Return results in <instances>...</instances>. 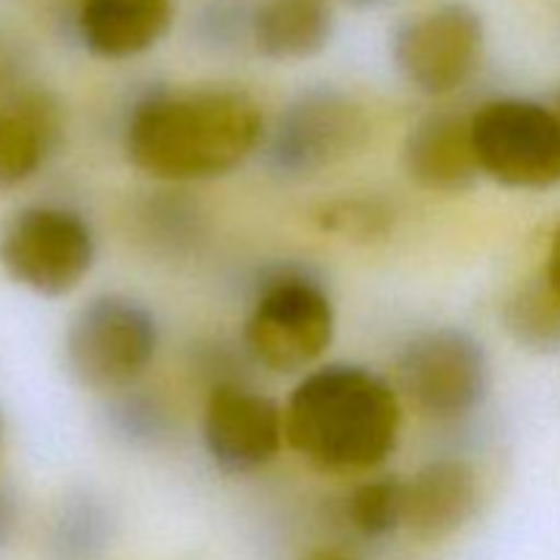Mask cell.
<instances>
[{
  "label": "cell",
  "mask_w": 560,
  "mask_h": 560,
  "mask_svg": "<svg viewBox=\"0 0 560 560\" xmlns=\"http://www.w3.org/2000/svg\"><path fill=\"white\" fill-rule=\"evenodd\" d=\"M481 175L506 189L560 186V113L523 96L490 98L474 115Z\"/></svg>",
  "instance_id": "8"
},
{
  "label": "cell",
  "mask_w": 560,
  "mask_h": 560,
  "mask_svg": "<svg viewBox=\"0 0 560 560\" xmlns=\"http://www.w3.org/2000/svg\"><path fill=\"white\" fill-rule=\"evenodd\" d=\"M96 252L91 222L58 202L22 206L0 224V268L42 299L74 293L96 266Z\"/></svg>",
  "instance_id": "5"
},
{
  "label": "cell",
  "mask_w": 560,
  "mask_h": 560,
  "mask_svg": "<svg viewBox=\"0 0 560 560\" xmlns=\"http://www.w3.org/2000/svg\"><path fill=\"white\" fill-rule=\"evenodd\" d=\"M350 528L370 541H383L405 523V481L399 476H375L355 487L345 503Z\"/></svg>",
  "instance_id": "19"
},
{
  "label": "cell",
  "mask_w": 560,
  "mask_h": 560,
  "mask_svg": "<svg viewBox=\"0 0 560 560\" xmlns=\"http://www.w3.org/2000/svg\"><path fill=\"white\" fill-rule=\"evenodd\" d=\"M402 167L427 191L463 195L474 189L481 167L470 115L441 109L416 120L402 142Z\"/></svg>",
  "instance_id": "13"
},
{
  "label": "cell",
  "mask_w": 560,
  "mask_h": 560,
  "mask_svg": "<svg viewBox=\"0 0 560 560\" xmlns=\"http://www.w3.org/2000/svg\"><path fill=\"white\" fill-rule=\"evenodd\" d=\"M104 413L113 438L131 448H156L173 432L167 405L156 394L140 392L137 386L113 394Z\"/></svg>",
  "instance_id": "20"
},
{
  "label": "cell",
  "mask_w": 560,
  "mask_h": 560,
  "mask_svg": "<svg viewBox=\"0 0 560 560\" xmlns=\"http://www.w3.org/2000/svg\"><path fill=\"white\" fill-rule=\"evenodd\" d=\"M284 441V408L244 381L213 383L202 413V443L222 474L246 476L273 463Z\"/></svg>",
  "instance_id": "10"
},
{
  "label": "cell",
  "mask_w": 560,
  "mask_h": 560,
  "mask_svg": "<svg viewBox=\"0 0 560 560\" xmlns=\"http://www.w3.org/2000/svg\"><path fill=\"white\" fill-rule=\"evenodd\" d=\"M397 386L430 419L459 421L479 410L490 394V353L468 328H427L399 350Z\"/></svg>",
  "instance_id": "6"
},
{
  "label": "cell",
  "mask_w": 560,
  "mask_h": 560,
  "mask_svg": "<svg viewBox=\"0 0 560 560\" xmlns=\"http://www.w3.org/2000/svg\"><path fill=\"white\" fill-rule=\"evenodd\" d=\"M156 350V315L135 295H93L66 326V370L82 388L107 397L135 388L151 370Z\"/></svg>",
  "instance_id": "4"
},
{
  "label": "cell",
  "mask_w": 560,
  "mask_h": 560,
  "mask_svg": "<svg viewBox=\"0 0 560 560\" xmlns=\"http://www.w3.org/2000/svg\"><path fill=\"white\" fill-rule=\"evenodd\" d=\"M20 530V501L9 487L0 485V552H5Z\"/></svg>",
  "instance_id": "23"
},
{
  "label": "cell",
  "mask_w": 560,
  "mask_h": 560,
  "mask_svg": "<svg viewBox=\"0 0 560 560\" xmlns=\"http://www.w3.org/2000/svg\"><path fill=\"white\" fill-rule=\"evenodd\" d=\"M66 137V107L44 85L14 88L0 98V191L16 189L47 167Z\"/></svg>",
  "instance_id": "11"
},
{
  "label": "cell",
  "mask_w": 560,
  "mask_h": 560,
  "mask_svg": "<svg viewBox=\"0 0 560 560\" xmlns=\"http://www.w3.org/2000/svg\"><path fill=\"white\" fill-rule=\"evenodd\" d=\"M501 323L514 345L534 355H560V293L541 277L528 279L509 293Z\"/></svg>",
  "instance_id": "17"
},
{
  "label": "cell",
  "mask_w": 560,
  "mask_h": 560,
  "mask_svg": "<svg viewBox=\"0 0 560 560\" xmlns=\"http://www.w3.org/2000/svg\"><path fill=\"white\" fill-rule=\"evenodd\" d=\"M337 334V310L323 279L301 262L262 268L241 348L255 366L273 375H299L323 359Z\"/></svg>",
  "instance_id": "3"
},
{
  "label": "cell",
  "mask_w": 560,
  "mask_h": 560,
  "mask_svg": "<svg viewBox=\"0 0 560 560\" xmlns=\"http://www.w3.org/2000/svg\"><path fill=\"white\" fill-rule=\"evenodd\" d=\"M372 120L364 104L331 85L299 93L268 129L262 151L282 178H310L348 162L366 145Z\"/></svg>",
  "instance_id": "7"
},
{
  "label": "cell",
  "mask_w": 560,
  "mask_h": 560,
  "mask_svg": "<svg viewBox=\"0 0 560 560\" xmlns=\"http://www.w3.org/2000/svg\"><path fill=\"white\" fill-rule=\"evenodd\" d=\"M3 446H5V419L0 413V457H3Z\"/></svg>",
  "instance_id": "26"
},
{
  "label": "cell",
  "mask_w": 560,
  "mask_h": 560,
  "mask_svg": "<svg viewBox=\"0 0 560 560\" xmlns=\"http://www.w3.org/2000/svg\"><path fill=\"white\" fill-rule=\"evenodd\" d=\"M345 3H353V5H372V3H381V0H345Z\"/></svg>",
  "instance_id": "27"
},
{
  "label": "cell",
  "mask_w": 560,
  "mask_h": 560,
  "mask_svg": "<svg viewBox=\"0 0 560 560\" xmlns=\"http://www.w3.org/2000/svg\"><path fill=\"white\" fill-rule=\"evenodd\" d=\"M317 228L353 244L386 241L397 228V208L381 197L350 195L328 200L315 213Z\"/></svg>",
  "instance_id": "21"
},
{
  "label": "cell",
  "mask_w": 560,
  "mask_h": 560,
  "mask_svg": "<svg viewBox=\"0 0 560 560\" xmlns=\"http://www.w3.org/2000/svg\"><path fill=\"white\" fill-rule=\"evenodd\" d=\"M299 560H359L353 552L342 550V547H317V550L304 552Z\"/></svg>",
  "instance_id": "25"
},
{
  "label": "cell",
  "mask_w": 560,
  "mask_h": 560,
  "mask_svg": "<svg viewBox=\"0 0 560 560\" xmlns=\"http://www.w3.org/2000/svg\"><path fill=\"white\" fill-rule=\"evenodd\" d=\"M399 432V392L359 364H326L306 372L284 405V441L328 474L381 468L397 452Z\"/></svg>",
  "instance_id": "2"
},
{
  "label": "cell",
  "mask_w": 560,
  "mask_h": 560,
  "mask_svg": "<svg viewBox=\"0 0 560 560\" xmlns=\"http://www.w3.org/2000/svg\"><path fill=\"white\" fill-rule=\"evenodd\" d=\"M485 20L468 3L432 5L397 27L394 66L424 96H448L476 74L485 55Z\"/></svg>",
  "instance_id": "9"
},
{
  "label": "cell",
  "mask_w": 560,
  "mask_h": 560,
  "mask_svg": "<svg viewBox=\"0 0 560 560\" xmlns=\"http://www.w3.org/2000/svg\"><path fill=\"white\" fill-rule=\"evenodd\" d=\"M260 104L235 88H156L131 104L124 124L126 159L164 184L230 175L266 142Z\"/></svg>",
  "instance_id": "1"
},
{
  "label": "cell",
  "mask_w": 560,
  "mask_h": 560,
  "mask_svg": "<svg viewBox=\"0 0 560 560\" xmlns=\"http://www.w3.org/2000/svg\"><path fill=\"white\" fill-rule=\"evenodd\" d=\"M252 9H244L241 0H213L200 16V36L211 47H228L238 42L244 33L252 36Z\"/></svg>",
  "instance_id": "22"
},
{
  "label": "cell",
  "mask_w": 560,
  "mask_h": 560,
  "mask_svg": "<svg viewBox=\"0 0 560 560\" xmlns=\"http://www.w3.org/2000/svg\"><path fill=\"white\" fill-rule=\"evenodd\" d=\"M545 279L560 293V224H558L556 233H552V238H550V249H547Z\"/></svg>",
  "instance_id": "24"
},
{
  "label": "cell",
  "mask_w": 560,
  "mask_h": 560,
  "mask_svg": "<svg viewBox=\"0 0 560 560\" xmlns=\"http://www.w3.org/2000/svg\"><path fill=\"white\" fill-rule=\"evenodd\" d=\"M479 503L481 481L468 459H430L405 481L402 528L424 545H438L457 536L476 517Z\"/></svg>",
  "instance_id": "12"
},
{
  "label": "cell",
  "mask_w": 560,
  "mask_h": 560,
  "mask_svg": "<svg viewBox=\"0 0 560 560\" xmlns=\"http://www.w3.org/2000/svg\"><path fill=\"white\" fill-rule=\"evenodd\" d=\"M558 113H560V91H558Z\"/></svg>",
  "instance_id": "28"
},
{
  "label": "cell",
  "mask_w": 560,
  "mask_h": 560,
  "mask_svg": "<svg viewBox=\"0 0 560 560\" xmlns=\"http://www.w3.org/2000/svg\"><path fill=\"white\" fill-rule=\"evenodd\" d=\"M334 25L331 0H257L249 38L271 60H306L328 47Z\"/></svg>",
  "instance_id": "15"
},
{
  "label": "cell",
  "mask_w": 560,
  "mask_h": 560,
  "mask_svg": "<svg viewBox=\"0 0 560 560\" xmlns=\"http://www.w3.org/2000/svg\"><path fill=\"white\" fill-rule=\"evenodd\" d=\"M137 233L164 255L189 252L202 238V213L180 191H156L137 206Z\"/></svg>",
  "instance_id": "18"
},
{
  "label": "cell",
  "mask_w": 560,
  "mask_h": 560,
  "mask_svg": "<svg viewBox=\"0 0 560 560\" xmlns=\"http://www.w3.org/2000/svg\"><path fill=\"white\" fill-rule=\"evenodd\" d=\"M175 0H80L74 9L77 42L104 60H129L167 36Z\"/></svg>",
  "instance_id": "14"
},
{
  "label": "cell",
  "mask_w": 560,
  "mask_h": 560,
  "mask_svg": "<svg viewBox=\"0 0 560 560\" xmlns=\"http://www.w3.org/2000/svg\"><path fill=\"white\" fill-rule=\"evenodd\" d=\"M115 528V512L102 495L71 492L58 503L49 523V556L52 560H102L113 547Z\"/></svg>",
  "instance_id": "16"
}]
</instances>
